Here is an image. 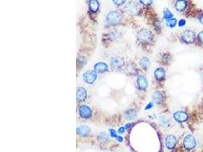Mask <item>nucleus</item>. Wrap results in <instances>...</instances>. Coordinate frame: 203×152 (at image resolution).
I'll use <instances>...</instances> for the list:
<instances>
[{
	"mask_svg": "<svg viewBox=\"0 0 203 152\" xmlns=\"http://www.w3.org/2000/svg\"><path fill=\"white\" fill-rule=\"evenodd\" d=\"M122 19V15L119 11H112L109 12L108 15H106V20L108 24L112 25H117L120 22Z\"/></svg>",
	"mask_w": 203,
	"mask_h": 152,
	"instance_id": "f257e3e1",
	"label": "nucleus"
},
{
	"mask_svg": "<svg viewBox=\"0 0 203 152\" xmlns=\"http://www.w3.org/2000/svg\"><path fill=\"white\" fill-rule=\"evenodd\" d=\"M138 38L141 42L143 43H148L153 39V34L150 30L147 29H142L138 34Z\"/></svg>",
	"mask_w": 203,
	"mask_h": 152,
	"instance_id": "f03ea898",
	"label": "nucleus"
},
{
	"mask_svg": "<svg viewBox=\"0 0 203 152\" xmlns=\"http://www.w3.org/2000/svg\"><path fill=\"white\" fill-rule=\"evenodd\" d=\"M183 145L187 150H192L196 145V141L195 137L192 135H186L183 139Z\"/></svg>",
	"mask_w": 203,
	"mask_h": 152,
	"instance_id": "7ed1b4c3",
	"label": "nucleus"
},
{
	"mask_svg": "<svg viewBox=\"0 0 203 152\" xmlns=\"http://www.w3.org/2000/svg\"><path fill=\"white\" fill-rule=\"evenodd\" d=\"M97 78V73L95 71L88 70L85 72L83 75V80L85 82L88 84H91L96 81Z\"/></svg>",
	"mask_w": 203,
	"mask_h": 152,
	"instance_id": "20e7f679",
	"label": "nucleus"
},
{
	"mask_svg": "<svg viewBox=\"0 0 203 152\" xmlns=\"http://www.w3.org/2000/svg\"><path fill=\"white\" fill-rule=\"evenodd\" d=\"M182 39L186 44H192L196 40V35L192 30H185L182 35Z\"/></svg>",
	"mask_w": 203,
	"mask_h": 152,
	"instance_id": "39448f33",
	"label": "nucleus"
},
{
	"mask_svg": "<svg viewBox=\"0 0 203 152\" xmlns=\"http://www.w3.org/2000/svg\"><path fill=\"white\" fill-rule=\"evenodd\" d=\"M125 9L129 13L132 14V15H139V11H140V7L135 2H129L127 6H125Z\"/></svg>",
	"mask_w": 203,
	"mask_h": 152,
	"instance_id": "423d86ee",
	"label": "nucleus"
},
{
	"mask_svg": "<svg viewBox=\"0 0 203 152\" xmlns=\"http://www.w3.org/2000/svg\"><path fill=\"white\" fill-rule=\"evenodd\" d=\"M78 111H79L80 116L84 119H87L91 116V110L86 105L80 106Z\"/></svg>",
	"mask_w": 203,
	"mask_h": 152,
	"instance_id": "0eeeda50",
	"label": "nucleus"
},
{
	"mask_svg": "<svg viewBox=\"0 0 203 152\" xmlns=\"http://www.w3.org/2000/svg\"><path fill=\"white\" fill-rule=\"evenodd\" d=\"M110 64L111 66L114 68H120L124 65V60L121 57L114 56L110 59Z\"/></svg>",
	"mask_w": 203,
	"mask_h": 152,
	"instance_id": "6e6552de",
	"label": "nucleus"
},
{
	"mask_svg": "<svg viewBox=\"0 0 203 152\" xmlns=\"http://www.w3.org/2000/svg\"><path fill=\"white\" fill-rule=\"evenodd\" d=\"M176 144H177V139H176V137L172 135H167L165 140V145L167 149H169V150L173 149L175 147V145H176Z\"/></svg>",
	"mask_w": 203,
	"mask_h": 152,
	"instance_id": "1a4fd4ad",
	"label": "nucleus"
},
{
	"mask_svg": "<svg viewBox=\"0 0 203 152\" xmlns=\"http://www.w3.org/2000/svg\"><path fill=\"white\" fill-rule=\"evenodd\" d=\"M173 118L178 122H183L188 120V114L183 111H177L173 114Z\"/></svg>",
	"mask_w": 203,
	"mask_h": 152,
	"instance_id": "9d476101",
	"label": "nucleus"
},
{
	"mask_svg": "<svg viewBox=\"0 0 203 152\" xmlns=\"http://www.w3.org/2000/svg\"><path fill=\"white\" fill-rule=\"evenodd\" d=\"M90 132H91L90 128L88 127V126H87V125H80L79 127H78V129H77V134H78V135H80V136H87L90 133Z\"/></svg>",
	"mask_w": 203,
	"mask_h": 152,
	"instance_id": "9b49d317",
	"label": "nucleus"
},
{
	"mask_svg": "<svg viewBox=\"0 0 203 152\" xmlns=\"http://www.w3.org/2000/svg\"><path fill=\"white\" fill-rule=\"evenodd\" d=\"M87 97V92L84 87H79L77 88V100L78 101H85Z\"/></svg>",
	"mask_w": 203,
	"mask_h": 152,
	"instance_id": "f8f14e48",
	"label": "nucleus"
},
{
	"mask_svg": "<svg viewBox=\"0 0 203 152\" xmlns=\"http://www.w3.org/2000/svg\"><path fill=\"white\" fill-rule=\"evenodd\" d=\"M152 98L153 102L158 104V103H161L163 102L164 97V94L161 92H160V91H155V92H154L153 94H152Z\"/></svg>",
	"mask_w": 203,
	"mask_h": 152,
	"instance_id": "ddd939ff",
	"label": "nucleus"
},
{
	"mask_svg": "<svg viewBox=\"0 0 203 152\" xmlns=\"http://www.w3.org/2000/svg\"><path fill=\"white\" fill-rule=\"evenodd\" d=\"M137 82H138V85L140 89L145 90L148 87V82L144 76L139 75L137 78Z\"/></svg>",
	"mask_w": 203,
	"mask_h": 152,
	"instance_id": "4468645a",
	"label": "nucleus"
},
{
	"mask_svg": "<svg viewBox=\"0 0 203 152\" xmlns=\"http://www.w3.org/2000/svg\"><path fill=\"white\" fill-rule=\"evenodd\" d=\"M187 6V2L186 0H177L175 3V8L179 11H183Z\"/></svg>",
	"mask_w": 203,
	"mask_h": 152,
	"instance_id": "2eb2a0df",
	"label": "nucleus"
},
{
	"mask_svg": "<svg viewBox=\"0 0 203 152\" xmlns=\"http://www.w3.org/2000/svg\"><path fill=\"white\" fill-rule=\"evenodd\" d=\"M94 69L96 72H98V73H104V72L107 71L108 67H107L106 63H98L94 65Z\"/></svg>",
	"mask_w": 203,
	"mask_h": 152,
	"instance_id": "dca6fc26",
	"label": "nucleus"
},
{
	"mask_svg": "<svg viewBox=\"0 0 203 152\" xmlns=\"http://www.w3.org/2000/svg\"><path fill=\"white\" fill-rule=\"evenodd\" d=\"M154 76L158 81H161L165 77V70L163 68H158L154 72Z\"/></svg>",
	"mask_w": 203,
	"mask_h": 152,
	"instance_id": "f3484780",
	"label": "nucleus"
},
{
	"mask_svg": "<svg viewBox=\"0 0 203 152\" xmlns=\"http://www.w3.org/2000/svg\"><path fill=\"white\" fill-rule=\"evenodd\" d=\"M100 4L97 0H90L89 1V8L91 11L96 12L99 9Z\"/></svg>",
	"mask_w": 203,
	"mask_h": 152,
	"instance_id": "a211bd4d",
	"label": "nucleus"
},
{
	"mask_svg": "<svg viewBox=\"0 0 203 152\" xmlns=\"http://www.w3.org/2000/svg\"><path fill=\"white\" fill-rule=\"evenodd\" d=\"M140 64L144 69H147L148 67L150 66V60H149L148 58H146V57H144V58H142V59L140 60Z\"/></svg>",
	"mask_w": 203,
	"mask_h": 152,
	"instance_id": "6ab92c4d",
	"label": "nucleus"
},
{
	"mask_svg": "<svg viewBox=\"0 0 203 152\" xmlns=\"http://www.w3.org/2000/svg\"><path fill=\"white\" fill-rule=\"evenodd\" d=\"M136 116V112L135 110H129L125 113V118L128 120H133Z\"/></svg>",
	"mask_w": 203,
	"mask_h": 152,
	"instance_id": "aec40b11",
	"label": "nucleus"
},
{
	"mask_svg": "<svg viewBox=\"0 0 203 152\" xmlns=\"http://www.w3.org/2000/svg\"><path fill=\"white\" fill-rule=\"evenodd\" d=\"M160 123L164 127H168L170 125V120L165 116H161L160 117Z\"/></svg>",
	"mask_w": 203,
	"mask_h": 152,
	"instance_id": "412c9836",
	"label": "nucleus"
},
{
	"mask_svg": "<svg viewBox=\"0 0 203 152\" xmlns=\"http://www.w3.org/2000/svg\"><path fill=\"white\" fill-rule=\"evenodd\" d=\"M173 18V14L170 11L169 9L167 8H165L164 10V18L166 19V20H169V19H171Z\"/></svg>",
	"mask_w": 203,
	"mask_h": 152,
	"instance_id": "4be33fe9",
	"label": "nucleus"
},
{
	"mask_svg": "<svg viewBox=\"0 0 203 152\" xmlns=\"http://www.w3.org/2000/svg\"><path fill=\"white\" fill-rule=\"evenodd\" d=\"M177 19L175 18L169 19V20H167V26L168 27L173 28V27H174L176 26V25H177Z\"/></svg>",
	"mask_w": 203,
	"mask_h": 152,
	"instance_id": "5701e85b",
	"label": "nucleus"
},
{
	"mask_svg": "<svg viewBox=\"0 0 203 152\" xmlns=\"http://www.w3.org/2000/svg\"><path fill=\"white\" fill-rule=\"evenodd\" d=\"M125 1H126V0H113V2H114V4H116L117 6H121V5L125 3Z\"/></svg>",
	"mask_w": 203,
	"mask_h": 152,
	"instance_id": "b1692460",
	"label": "nucleus"
},
{
	"mask_svg": "<svg viewBox=\"0 0 203 152\" xmlns=\"http://www.w3.org/2000/svg\"><path fill=\"white\" fill-rule=\"evenodd\" d=\"M141 3H142L143 5L145 6H149L152 3V0H139Z\"/></svg>",
	"mask_w": 203,
	"mask_h": 152,
	"instance_id": "393cba45",
	"label": "nucleus"
},
{
	"mask_svg": "<svg viewBox=\"0 0 203 152\" xmlns=\"http://www.w3.org/2000/svg\"><path fill=\"white\" fill-rule=\"evenodd\" d=\"M198 39H199V40L201 42L202 44H203V31H201V32L199 34V35H198Z\"/></svg>",
	"mask_w": 203,
	"mask_h": 152,
	"instance_id": "a878e982",
	"label": "nucleus"
},
{
	"mask_svg": "<svg viewBox=\"0 0 203 152\" xmlns=\"http://www.w3.org/2000/svg\"><path fill=\"white\" fill-rule=\"evenodd\" d=\"M110 136L113 137V138H116V131H114L113 129H110Z\"/></svg>",
	"mask_w": 203,
	"mask_h": 152,
	"instance_id": "bb28decb",
	"label": "nucleus"
},
{
	"mask_svg": "<svg viewBox=\"0 0 203 152\" xmlns=\"http://www.w3.org/2000/svg\"><path fill=\"white\" fill-rule=\"evenodd\" d=\"M178 25L180 27H183L185 25H186V20H184V19H181L180 21H179Z\"/></svg>",
	"mask_w": 203,
	"mask_h": 152,
	"instance_id": "cd10ccee",
	"label": "nucleus"
},
{
	"mask_svg": "<svg viewBox=\"0 0 203 152\" xmlns=\"http://www.w3.org/2000/svg\"><path fill=\"white\" fill-rule=\"evenodd\" d=\"M152 106H153V103H150L149 104L147 105V106H146V107H145V110H148V109L152 108Z\"/></svg>",
	"mask_w": 203,
	"mask_h": 152,
	"instance_id": "c85d7f7f",
	"label": "nucleus"
},
{
	"mask_svg": "<svg viewBox=\"0 0 203 152\" xmlns=\"http://www.w3.org/2000/svg\"><path fill=\"white\" fill-rule=\"evenodd\" d=\"M124 131H125V128L122 127L119 129V133H120V134H121V133H124Z\"/></svg>",
	"mask_w": 203,
	"mask_h": 152,
	"instance_id": "c756f323",
	"label": "nucleus"
},
{
	"mask_svg": "<svg viewBox=\"0 0 203 152\" xmlns=\"http://www.w3.org/2000/svg\"><path fill=\"white\" fill-rule=\"evenodd\" d=\"M199 21H200V23L201 24H202L203 25V15H200V17H199Z\"/></svg>",
	"mask_w": 203,
	"mask_h": 152,
	"instance_id": "7c9ffc66",
	"label": "nucleus"
},
{
	"mask_svg": "<svg viewBox=\"0 0 203 152\" xmlns=\"http://www.w3.org/2000/svg\"><path fill=\"white\" fill-rule=\"evenodd\" d=\"M116 139H117V140L119 141H120V142H121L122 141H123V138H122V137H120V136H117L116 138Z\"/></svg>",
	"mask_w": 203,
	"mask_h": 152,
	"instance_id": "2f4dec72",
	"label": "nucleus"
},
{
	"mask_svg": "<svg viewBox=\"0 0 203 152\" xmlns=\"http://www.w3.org/2000/svg\"><path fill=\"white\" fill-rule=\"evenodd\" d=\"M132 125H133V124H132V123L126 124V125H125V128H126V129H129V128H130L132 126Z\"/></svg>",
	"mask_w": 203,
	"mask_h": 152,
	"instance_id": "473e14b6",
	"label": "nucleus"
}]
</instances>
